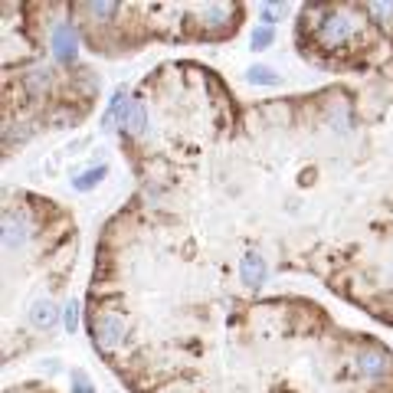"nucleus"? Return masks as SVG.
<instances>
[{
    "mask_svg": "<svg viewBox=\"0 0 393 393\" xmlns=\"http://www.w3.org/2000/svg\"><path fill=\"white\" fill-rule=\"evenodd\" d=\"M354 33H357V16L348 14V10H331V14L321 20V27H318V43L321 46H341L354 40Z\"/></svg>",
    "mask_w": 393,
    "mask_h": 393,
    "instance_id": "nucleus-1",
    "label": "nucleus"
},
{
    "mask_svg": "<svg viewBox=\"0 0 393 393\" xmlns=\"http://www.w3.org/2000/svg\"><path fill=\"white\" fill-rule=\"evenodd\" d=\"M49 46H53L56 62H62V66H73V62L79 60V36H76V30H73V23H66V20L53 27Z\"/></svg>",
    "mask_w": 393,
    "mask_h": 393,
    "instance_id": "nucleus-2",
    "label": "nucleus"
},
{
    "mask_svg": "<svg viewBox=\"0 0 393 393\" xmlns=\"http://www.w3.org/2000/svg\"><path fill=\"white\" fill-rule=\"evenodd\" d=\"M95 344L102 351H115L125 341V334H128V328H125V318L118 315V312H105V315L95 321Z\"/></svg>",
    "mask_w": 393,
    "mask_h": 393,
    "instance_id": "nucleus-3",
    "label": "nucleus"
},
{
    "mask_svg": "<svg viewBox=\"0 0 393 393\" xmlns=\"http://www.w3.org/2000/svg\"><path fill=\"white\" fill-rule=\"evenodd\" d=\"M240 279H242V286L249 288V292H259V288L266 286V279H269V266H266L262 253H256V249H246V253H242Z\"/></svg>",
    "mask_w": 393,
    "mask_h": 393,
    "instance_id": "nucleus-4",
    "label": "nucleus"
},
{
    "mask_svg": "<svg viewBox=\"0 0 393 393\" xmlns=\"http://www.w3.org/2000/svg\"><path fill=\"white\" fill-rule=\"evenodd\" d=\"M357 367H361V374L367 380H383L393 370V361H390V354H387V351L364 348L361 354H357Z\"/></svg>",
    "mask_w": 393,
    "mask_h": 393,
    "instance_id": "nucleus-5",
    "label": "nucleus"
},
{
    "mask_svg": "<svg viewBox=\"0 0 393 393\" xmlns=\"http://www.w3.org/2000/svg\"><path fill=\"white\" fill-rule=\"evenodd\" d=\"M27 242V227H23V220L14 216V213H3V249H20Z\"/></svg>",
    "mask_w": 393,
    "mask_h": 393,
    "instance_id": "nucleus-6",
    "label": "nucleus"
},
{
    "mask_svg": "<svg viewBox=\"0 0 393 393\" xmlns=\"http://www.w3.org/2000/svg\"><path fill=\"white\" fill-rule=\"evenodd\" d=\"M56 321H60V308L53 302H33L30 308V325L33 328H43V331H49V328H56Z\"/></svg>",
    "mask_w": 393,
    "mask_h": 393,
    "instance_id": "nucleus-7",
    "label": "nucleus"
},
{
    "mask_svg": "<svg viewBox=\"0 0 393 393\" xmlns=\"http://www.w3.org/2000/svg\"><path fill=\"white\" fill-rule=\"evenodd\" d=\"M49 86H53V76H49V69L46 66H33L30 73L23 76V89H27V95H46L49 92Z\"/></svg>",
    "mask_w": 393,
    "mask_h": 393,
    "instance_id": "nucleus-8",
    "label": "nucleus"
},
{
    "mask_svg": "<svg viewBox=\"0 0 393 393\" xmlns=\"http://www.w3.org/2000/svg\"><path fill=\"white\" fill-rule=\"evenodd\" d=\"M108 177V164H95L89 167L86 174H79V177H73V187H76L79 194H89V190H95L99 183Z\"/></svg>",
    "mask_w": 393,
    "mask_h": 393,
    "instance_id": "nucleus-9",
    "label": "nucleus"
},
{
    "mask_svg": "<svg viewBox=\"0 0 393 393\" xmlns=\"http://www.w3.org/2000/svg\"><path fill=\"white\" fill-rule=\"evenodd\" d=\"M246 82H249V86H279L282 79H279V73L269 69V66H249V69H246Z\"/></svg>",
    "mask_w": 393,
    "mask_h": 393,
    "instance_id": "nucleus-10",
    "label": "nucleus"
},
{
    "mask_svg": "<svg viewBox=\"0 0 393 393\" xmlns=\"http://www.w3.org/2000/svg\"><path fill=\"white\" fill-rule=\"evenodd\" d=\"M86 10H89L92 20L105 23V20H112V16L118 14V3L115 0H92V3H86Z\"/></svg>",
    "mask_w": 393,
    "mask_h": 393,
    "instance_id": "nucleus-11",
    "label": "nucleus"
},
{
    "mask_svg": "<svg viewBox=\"0 0 393 393\" xmlns=\"http://www.w3.org/2000/svg\"><path fill=\"white\" fill-rule=\"evenodd\" d=\"M144 128H148V115H144V108L141 105L131 102V112H128V118H125V128H121V131H128V135H144Z\"/></svg>",
    "mask_w": 393,
    "mask_h": 393,
    "instance_id": "nucleus-12",
    "label": "nucleus"
},
{
    "mask_svg": "<svg viewBox=\"0 0 393 393\" xmlns=\"http://www.w3.org/2000/svg\"><path fill=\"white\" fill-rule=\"evenodd\" d=\"M272 40H275L272 27H256L253 36H249V49H253V53H266V49L272 46Z\"/></svg>",
    "mask_w": 393,
    "mask_h": 393,
    "instance_id": "nucleus-13",
    "label": "nucleus"
},
{
    "mask_svg": "<svg viewBox=\"0 0 393 393\" xmlns=\"http://www.w3.org/2000/svg\"><path fill=\"white\" fill-rule=\"evenodd\" d=\"M62 321H66V331H76L79 328V302H66V308H62Z\"/></svg>",
    "mask_w": 393,
    "mask_h": 393,
    "instance_id": "nucleus-14",
    "label": "nucleus"
},
{
    "mask_svg": "<svg viewBox=\"0 0 393 393\" xmlns=\"http://www.w3.org/2000/svg\"><path fill=\"white\" fill-rule=\"evenodd\" d=\"M73 393H95L92 380L82 374V370H73Z\"/></svg>",
    "mask_w": 393,
    "mask_h": 393,
    "instance_id": "nucleus-15",
    "label": "nucleus"
},
{
    "mask_svg": "<svg viewBox=\"0 0 393 393\" xmlns=\"http://www.w3.org/2000/svg\"><path fill=\"white\" fill-rule=\"evenodd\" d=\"M279 10L282 7H272V3H262V27H272V23H279Z\"/></svg>",
    "mask_w": 393,
    "mask_h": 393,
    "instance_id": "nucleus-16",
    "label": "nucleus"
},
{
    "mask_svg": "<svg viewBox=\"0 0 393 393\" xmlns=\"http://www.w3.org/2000/svg\"><path fill=\"white\" fill-rule=\"evenodd\" d=\"M223 16H227V14H223V7H213L210 16H207V23H210V27H220V23H223Z\"/></svg>",
    "mask_w": 393,
    "mask_h": 393,
    "instance_id": "nucleus-17",
    "label": "nucleus"
},
{
    "mask_svg": "<svg viewBox=\"0 0 393 393\" xmlns=\"http://www.w3.org/2000/svg\"><path fill=\"white\" fill-rule=\"evenodd\" d=\"M370 10L377 16H390L393 14V3H370Z\"/></svg>",
    "mask_w": 393,
    "mask_h": 393,
    "instance_id": "nucleus-18",
    "label": "nucleus"
}]
</instances>
